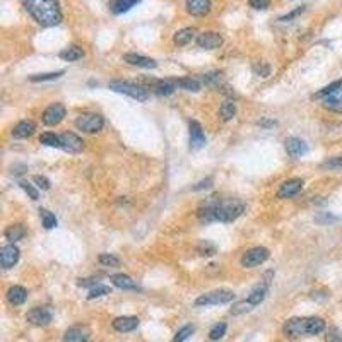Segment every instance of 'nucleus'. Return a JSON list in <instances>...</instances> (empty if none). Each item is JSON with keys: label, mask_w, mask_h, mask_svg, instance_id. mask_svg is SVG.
<instances>
[{"label": "nucleus", "mask_w": 342, "mask_h": 342, "mask_svg": "<svg viewBox=\"0 0 342 342\" xmlns=\"http://www.w3.org/2000/svg\"><path fill=\"white\" fill-rule=\"evenodd\" d=\"M243 210H245V205L236 199L210 200V202L204 204L202 207L199 209L197 215H199V219L204 223H212V221L231 223L240 217Z\"/></svg>", "instance_id": "f257e3e1"}, {"label": "nucleus", "mask_w": 342, "mask_h": 342, "mask_svg": "<svg viewBox=\"0 0 342 342\" xmlns=\"http://www.w3.org/2000/svg\"><path fill=\"white\" fill-rule=\"evenodd\" d=\"M22 6L41 26H57L62 21L58 0H22Z\"/></svg>", "instance_id": "f03ea898"}, {"label": "nucleus", "mask_w": 342, "mask_h": 342, "mask_svg": "<svg viewBox=\"0 0 342 342\" xmlns=\"http://www.w3.org/2000/svg\"><path fill=\"white\" fill-rule=\"evenodd\" d=\"M272 279H274L272 270L265 272L264 277H262V281H260V284L255 286V288L252 289V293L248 294V298L243 299V301H238L235 306L231 308V315H243V313H248V312L254 310L255 306H259V304L265 299L267 293H269L270 281Z\"/></svg>", "instance_id": "7ed1b4c3"}, {"label": "nucleus", "mask_w": 342, "mask_h": 342, "mask_svg": "<svg viewBox=\"0 0 342 342\" xmlns=\"http://www.w3.org/2000/svg\"><path fill=\"white\" fill-rule=\"evenodd\" d=\"M235 299V293L229 291V289H215V291H210L207 294H202L195 299V306L197 308H204V306H212V304H226L229 301Z\"/></svg>", "instance_id": "20e7f679"}, {"label": "nucleus", "mask_w": 342, "mask_h": 342, "mask_svg": "<svg viewBox=\"0 0 342 342\" xmlns=\"http://www.w3.org/2000/svg\"><path fill=\"white\" fill-rule=\"evenodd\" d=\"M110 89L115 92H120V95L130 96L132 100L137 101H147L149 100V92L147 89L137 86V84L132 82H123V81H111L110 82Z\"/></svg>", "instance_id": "39448f33"}, {"label": "nucleus", "mask_w": 342, "mask_h": 342, "mask_svg": "<svg viewBox=\"0 0 342 342\" xmlns=\"http://www.w3.org/2000/svg\"><path fill=\"white\" fill-rule=\"evenodd\" d=\"M103 125H105V120H103L101 115H96V113H84L76 120V127L87 134L100 132Z\"/></svg>", "instance_id": "423d86ee"}, {"label": "nucleus", "mask_w": 342, "mask_h": 342, "mask_svg": "<svg viewBox=\"0 0 342 342\" xmlns=\"http://www.w3.org/2000/svg\"><path fill=\"white\" fill-rule=\"evenodd\" d=\"M269 257H270V252L267 250L265 246H255L241 257V265L246 267V269H252V267L264 264Z\"/></svg>", "instance_id": "0eeeda50"}, {"label": "nucleus", "mask_w": 342, "mask_h": 342, "mask_svg": "<svg viewBox=\"0 0 342 342\" xmlns=\"http://www.w3.org/2000/svg\"><path fill=\"white\" fill-rule=\"evenodd\" d=\"M65 115H67V110H65V106L60 105V103H55V105H50L43 111V116H41V120H43V123L48 125V127H55V125H58L60 121L65 118Z\"/></svg>", "instance_id": "6e6552de"}, {"label": "nucleus", "mask_w": 342, "mask_h": 342, "mask_svg": "<svg viewBox=\"0 0 342 342\" xmlns=\"http://www.w3.org/2000/svg\"><path fill=\"white\" fill-rule=\"evenodd\" d=\"M284 334L288 337H303L308 335V318H291L286 322L284 325Z\"/></svg>", "instance_id": "1a4fd4ad"}, {"label": "nucleus", "mask_w": 342, "mask_h": 342, "mask_svg": "<svg viewBox=\"0 0 342 342\" xmlns=\"http://www.w3.org/2000/svg\"><path fill=\"white\" fill-rule=\"evenodd\" d=\"M197 45L204 50H215L223 45V36L214 31H205L197 36Z\"/></svg>", "instance_id": "9d476101"}, {"label": "nucleus", "mask_w": 342, "mask_h": 342, "mask_svg": "<svg viewBox=\"0 0 342 342\" xmlns=\"http://www.w3.org/2000/svg\"><path fill=\"white\" fill-rule=\"evenodd\" d=\"M60 149H64V151L67 152H81L84 149V142L76 134L65 132L60 135Z\"/></svg>", "instance_id": "9b49d317"}, {"label": "nucleus", "mask_w": 342, "mask_h": 342, "mask_svg": "<svg viewBox=\"0 0 342 342\" xmlns=\"http://www.w3.org/2000/svg\"><path fill=\"white\" fill-rule=\"evenodd\" d=\"M19 260V248H17L14 243L11 245H6L0 250V264H2V269H11L17 264Z\"/></svg>", "instance_id": "f8f14e48"}, {"label": "nucleus", "mask_w": 342, "mask_h": 342, "mask_svg": "<svg viewBox=\"0 0 342 342\" xmlns=\"http://www.w3.org/2000/svg\"><path fill=\"white\" fill-rule=\"evenodd\" d=\"M303 180L301 178H291V180L284 181L281 185V189L277 190V197L279 199H291V197L298 195L303 189Z\"/></svg>", "instance_id": "ddd939ff"}, {"label": "nucleus", "mask_w": 342, "mask_h": 342, "mask_svg": "<svg viewBox=\"0 0 342 342\" xmlns=\"http://www.w3.org/2000/svg\"><path fill=\"white\" fill-rule=\"evenodd\" d=\"M26 320L33 323V325L45 327L51 322V312L48 308H33V310L27 312Z\"/></svg>", "instance_id": "4468645a"}, {"label": "nucleus", "mask_w": 342, "mask_h": 342, "mask_svg": "<svg viewBox=\"0 0 342 342\" xmlns=\"http://www.w3.org/2000/svg\"><path fill=\"white\" fill-rule=\"evenodd\" d=\"M91 337V330L86 325H74L65 332L62 342H87Z\"/></svg>", "instance_id": "2eb2a0df"}, {"label": "nucleus", "mask_w": 342, "mask_h": 342, "mask_svg": "<svg viewBox=\"0 0 342 342\" xmlns=\"http://www.w3.org/2000/svg\"><path fill=\"white\" fill-rule=\"evenodd\" d=\"M205 144V134L199 121H190V149H200Z\"/></svg>", "instance_id": "dca6fc26"}, {"label": "nucleus", "mask_w": 342, "mask_h": 342, "mask_svg": "<svg viewBox=\"0 0 342 342\" xmlns=\"http://www.w3.org/2000/svg\"><path fill=\"white\" fill-rule=\"evenodd\" d=\"M210 7H212V4H210V0H186V11L192 16H205V14L210 12Z\"/></svg>", "instance_id": "f3484780"}, {"label": "nucleus", "mask_w": 342, "mask_h": 342, "mask_svg": "<svg viewBox=\"0 0 342 342\" xmlns=\"http://www.w3.org/2000/svg\"><path fill=\"white\" fill-rule=\"evenodd\" d=\"M286 151H288L289 156H293V158H301L303 154L308 152V146L303 142L301 139L289 137L288 140H286Z\"/></svg>", "instance_id": "a211bd4d"}, {"label": "nucleus", "mask_w": 342, "mask_h": 342, "mask_svg": "<svg viewBox=\"0 0 342 342\" xmlns=\"http://www.w3.org/2000/svg\"><path fill=\"white\" fill-rule=\"evenodd\" d=\"M123 60L127 64H130V65H135V67H142V69H154L158 65L152 58L142 57V55H137V53H125Z\"/></svg>", "instance_id": "6ab92c4d"}, {"label": "nucleus", "mask_w": 342, "mask_h": 342, "mask_svg": "<svg viewBox=\"0 0 342 342\" xmlns=\"http://www.w3.org/2000/svg\"><path fill=\"white\" fill-rule=\"evenodd\" d=\"M323 108L335 111V113H342V87H339L327 98H323Z\"/></svg>", "instance_id": "aec40b11"}, {"label": "nucleus", "mask_w": 342, "mask_h": 342, "mask_svg": "<svg viewBox=\"0 0 342 342\" xmlns=\"http://www.w3.org/2000/svg\"><path fill=\"white\" fill-rule=\"evenodd\" d=\"M35 130H36V125H35V121H31V120H22V121H19V123L14 127V130H12V135L16 139H26V137H31L33 134H35Z\"/></svg>", "instance_id": "412c9836"}, {"label": "nucleus", "mask_w": 342, "mask_h": 342, "mask_svg": "<svg viewBox=\"0 0 342 342\" xmlns=\"http://www.w3.org/2000/svg\"><path fill=\"white\" fill-rule=\"evenodd\" d=\"M139 327V318L135 317H120L113 320V329L118 332H132Z\"/></svg>", "instance_id": "4be33fe9"}, {"label": "nucleus", "mask_w": 342, "mask_h": 342, "mask_svg": "<svg viewBox=\"0 0 342 342\" xmlns=\"http://www.w3.org/2000/svg\"><path fill=\"white\" fill-rule=\"evenodd\" d=\"M26 298H27V291L22 288V286H12V288L7 291L9 303L14 304V306H19V304H22L26 301Z\"/></svg>", "instance_id": "5701e85b"}, {"label": "nucleus", "mask_w": 342, "mask_h": 342, "mask_svg": "<svg viewBox=\"0 0 342 342\" xmlns=\"http://www.w3.org/2000/svg\"><path fill=\"white\" fill-rule=\"evenodd\" d=\"M176 87H178L176 81H170V79H166V81H158L156 84H154L152 91L159 96H170L175 92Z\"/></svg>", "instance_id": "b1692460"}, {"label": "nucleus", "mask_w": 342, "mask_h": 342, "mask_svg": "<svg viewBox=\"0 0 342 342\" xmlns=\"http://www.w3.org/2000/svg\"><path fill=\"white\" fill-rule=\"evenodd\" d=\"M194 36H195L194 27H183V29H180V31L175 33L173 41H175V45H178V46H185V45H189L192 40H194Z\"/></svg>", "instance_id": "393cba45"}, {"label": "nucleus", "mask_w": 342, "mask_h": 342, "mask_svg": "<svg viewBox=\"0 0 342 342\" xmlns=\"http://www.w3.org/2000/svg\"><path fill=\"white\" fill-rule=\"evenodd\" d=\"M110 281L113 283V286L120 289H137V284L134 283L132 277H129L127 274H115L111 275Z\"/></svg>", "instance_id": "a878e982"}, {"label": "nucleus", "mask_w": 342, "mask_h": 342, "mask_svg": "<svg viewBox=\"0 0 342 342\" xmlns=\"http://www.w3.org/2000/svg\"><path fill=\"white\" fill-rule=\"evenodd\" d=\"M137 2H139V0H113V2L110 4V11L113 12V14L129 12L130 9H132Z\"/></svg>", "instance_id": "bb28decb"}, {"label": "nucleus", "mask_w": 342, "mask_h": 342, "mask_svg": "<svg viewBox=\"0 0 342 342\" xmlns=\"http://www.w3.org/2000/svg\"><path fill=\"white\" fill-rule=\"evenodd\" d=\"M26 235V229L21 226V224H12V226H9L6 229V240H9L11 243H16L22 240Z\"/></svg>", "instance_id": "cd10ccee"}, {"label": "nucleus", "mask_w": 342, "mask_h": 342, "mask_svg": "<svg viewBox=\"0 0 342 342\" xmlns=\"http://www.w3.org/2000/svg\"><path fill=\"white\" fill-rule=\"evenodd\" d=\"M84 57V50L79 48V46H69L67 50L60 51V58L65 60V62H76V60H81Z\"/></svg>", "instance_id": "c85d7f7f"}, {"label": "nucleus", "mask_w": 342, "mask_h": 342, "mask_svg": "<svg viewBox=\"0 0 342 342\" xmlns=\"http://www.w3.org/2000/svg\"><path fill=\"white\" fill-rule=\"evenodd\" d=\"M325 330V322L320 317H308V335H318Z\"/></svg>", "instance_id": "c756f323"}, {"label": "nucleus", "mask_w": 342, "mask_h": 342, "mask_svg": "<svg viewBox=\"0 0 342 342\" xmlns=\"http://www.w3.org/2000/svg\"><path fill=\"white\" fill-rule=\"evenodd\" d=\"M219 113H221L224 121L235 118V116H236V105H235V101H231V100L224 101L223 105H221V110H219Z\"/></svg>", "instance_id": "7c9ffc66"}, {"label": "nucleus", "mask_w": 342, "mask_h": 342, "mask_svg": "<svg viewBox=\"0 0 342 342\" xmlns=\"http://www.w3.org/2000/svg\"><path fill=\"white\" fill-rule=\"evenodd\" d=\"M176 84H178V87L185 89V91H192V92H199L200 91V82L197 81V79H192V77L176 79Z\"/></svg>", "instance_id": "2f4dec72"}, {"label": "nucleus", "mask_w": 342, "mask_h": 342, "mask_svg": "<svg viewBox=\"0 0 342 342\" xmlns=\"http://www.w3.org/2000/svg\"><path fill=\"white\" fill-rule=\"evenodd\" d=\"M111 293V288L110 286H105V284H96L91 288V291L87 294V299H95V298H101V296H106V294Z\"/></svg>", "instance_id": "473e14b6"}, {"label": "nucleus", "mask_w": 342, "mask_h": 342, "mask_svg": "<svg viewBox=\"0 0 342 342\" xmlns=\"http://www.w3.org/2000/svg\"><path fill=\"white\" fill-rule=\"evenodd\" d=\"M40 142L43 144V146H48V147H60V135H55L51 132L41 134Z\"/></svg>", "instance_id": "72a5a7b5"}, {"label": "nucleus", "mask_w": 342, "mask_h": 342, "mask_svg": "<svg viewBox=\"0 0 342 342\" xmlns=\"http://www.w3.org/2000/svg\"><path fill=\"white\" fill-rule=\"evenodd\" d=\"M40 215H41V221H43V226L46 229H51V228L57 226V217H55L48 209H40Z\"/></svg>", "instance_id": "f704fd0d"}, {"label": "nucleus", "mask_w": 342, "mask_h": 342, "mask_svg": "<svg viewBox=\"0 0 342 342\" xmlns=\"http://www.w3.org/2000/svg\"><path fill=\"white\" fill-rule=\"evenodd\" d=\"M64 70H58V72H50V74H36V76H31V82H43V81H55V79L62 77Z\"/></svg>", "instance_id": "c9c22d12"}, {"label": "nucleus", "mask_w": 342, "mask_h": 342, "mask_svg": "<svg viewBox=\"0 0 342 342\" xmlns=\"http://www.w3.org/2000/svg\"><path fill=\"white\" fill-rule=\"evenodd\" d=\"M224 334H226V323H224V322L215 323V325L209 332V339L210 340H219V339H223Z\"/></svg>", "instance_id": "e433bc0d"}, {"label": "nucleus", "mask_w": 342, "mask_h": 342, "mask_svg": "<svg viewBox=\"0 0 342 342\" xmlns=\"http://www.w3.org/2000/svg\"><path fill=\"white\" fill-rule=\"evenodd\" d=\"M194 332H195V327L194 325L181 327V329L176 332V335H175V339H173V342H185L192 334H194Z\"/></svg>", "instance_id": "4c0bfd02"}, {"label": "nucleus", "mask_w": 342, "mask_h": 342, "mask_svg": "<svg viewBox=\"0 0 342 342\" xmlns=\"http://www.w3.org/2000/svg\"><path fill=\"white\" fill-rule=\"evenodd\" d=\"M339 87H342V81H335V82L329 84V86H325L322 91H318L315 95V98H327L329 95H332V92H335Z\"/></svg>", "instance_id": "58836bf2"}, {"label": "nucleus", "mask_w": 342, "mask_h": 342, "mask_svg": "<svg viewBox=\"0 0 342 342\" xmlns=\"http://www.w3.org/2000/svg\"><path fill=\"white\" fill-rule=\"evenodd\" d=\"M322 168H325V170H334V171H342V156L327 159V161L322 165Z\"/></svg>", "instance_id": "ea45409f"}, {"label": "nucleus", "mask_w": 342, "mask_h": 342, "mask_svg": "<svg viewBox=\"0 0 342 342\" xmlns=\"http://www.w3.org/2000/svg\"><path fill=\"white\" fill-rule=\"evenodd\" d=\"M98 260H100L101 265H106V267H118L120 265V259H118V257L110 255V254H101Z\"/></svg>", "instance_id": "a19ab883"}, {"label": "nucleus", "mask_w": 342, "mask_h": 342, "mask_svg": "<svg viewBox=\"0 0 342 342\" xmlns=\"http://www.w3.org/2000/svg\"><path fill=\"white\" fill-rule=\"evenodd\" d=\"M254 72H255V76H259V77H269L270 76V67H269V64L259 62V64L254 65Z\"/></svg>", "instance_id": "79ce46f5"}, {"label": "nucleus", "mask_w": 342, "mask_h": 342, "mask_svg": "<svg viewBox=\"0 0 342 342\" xmlns=\"http://www.w3.org/2000/svg\"><path fill=\"white\" fill-rule=\"evenodd\" d=\"M197 250H199V254L202 257H210V255L215 254V246L212 245V243H209V241H202Z\"/></svg>", "instance_id": "37998d69"}, {"label": "nucleus", "mask_w": 342, "mask_h": 342, "mask_svg": "<svg viewBox=\"0 0 342 342\" xmlns=\"http://www.w3.org/2000/svg\"><path fill=\"white\" fill-rule=\"evenodd\" d=\"M19 185H21V189L24 190L27 195H29V199H31V200H38L40 194H38V190H36L31 183H27V181H21Z\"/></svg>", "instance_id": "c03bdc74"}, {"label": "nucleus", "mask_w": 342, "mask_h": 342, "mask_svg": "<svg viewBox=\"0 0 342 342\" xmlns=\"http://www.w3.org/2000/svg\"><path fill=\"white\" fill-rule=\"evenodd\" d=\"M325 342H342V332L339 329H330L325 337Z\"/></svg>", "instance_id": "a18cd8bd"}, {"label": "nucleus", "mask_w": 342, "mask_h": 342, "mask_svg": "<svg viewBox=\"0 0 342 342\" xmlns=\"http://www.w3.org/2000/svg\"><path fill=\"white\" fill-rule=\"evenodd\" d=\"M33 181H35L36 186L41 189V190H48L50 189V180H48V178H45V176L36 175L35 178H33Z\"/></svg>", "instance_id": "49530a36"}, {"label": "nucleus", "mask_w": 342, "mask_h": 342, "mask_svg": "<svg viewBox=\"0 0 342 342\" xmlns=\"http://www.w3.org/2000/svg\"><path fill=\"white\" fill-rule=\"evenodd\" d=\"M248 2H250V6L257 9V11H264V9L269 7L270 0H248Z\"/></svg>", "instance_id": "de8ad7c7"}, {"label": "nucleus", "mask_w": 342, "mask_h": 342, "mask_svg": "<svg viewBox=\"0 0 342 342\" xmlns=\"http://www.w3.org/2000/svg\"><path fill=\"white\" fill-rule=\"evenodd\" d=\"M212 186V178H205V180H202V181H199L195 186H194V190L195 192H200V190H205V189H210Z\"/></svg>", "instance_id": "09e8293b"}, {"label": "nucleus", "mask_w": 342, "mask_h": 342, "mask_svg": "<svg viewBox=\"0 0 342 342\" xmlns=\"http://www.w3.org/2000/svg\"><path fill=\"white\" fill-rule=\"evenodd\" d=\"M303 11H304V7H299V9H296V11H293L291 14H288V16L281 17V21H289V19H293V17H296L298 14H301Z\"/></svg>", "instance_id": "8fccbe9b"}, {"label": "nucleus", "mask_w": 342, "mask_h": 342, "mask_svg": "<svg viewBox=\"0 0 342 342\" xmlns=\"http://www.w3.org/2000/svg\"><path fill=\"white\" fill-rule=\"evenodd\" d=\"M317 221H318V223H322V221H323V217H317ZM325 221H327V223L337 221V217H334V215H325Z\"/></svg>", "instance_id": "3c124183"}, {"label": "nucleus", "mask_w": 342, "mask_h": 342, "mask_svg": "<svg viewBox=\"0 0 342 342\" xmlns=\"http://www.w3.org/2000/svg\"><path fill=\"white\" fill-rule=\"evenodd\" d=\"M260 125H264V127H272V125H275V121H270V120H264V121H260Z\"/></svg>", "instance_id": "603ef678"}]
</instances>
